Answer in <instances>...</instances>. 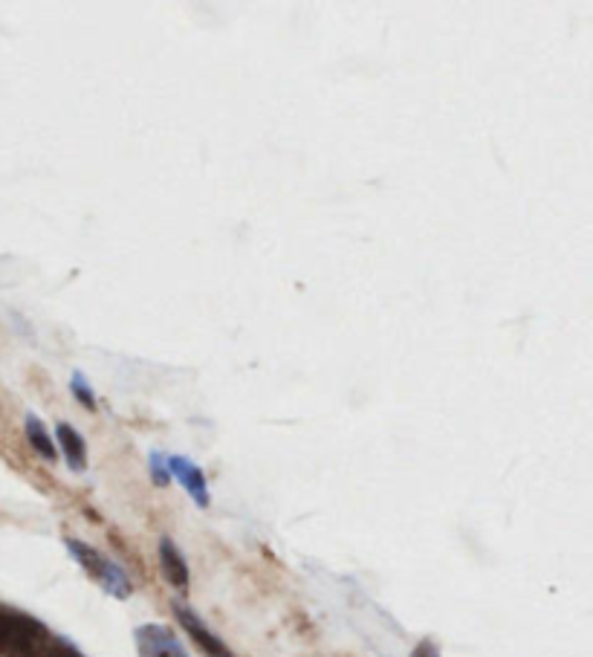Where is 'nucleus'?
Returning a JSON list of instances; mask_svg holds the SVG:
<instances>
[{
	"instance_id": "obj_2",
	"label": "nucleus",
	"mask_w": 593,
	"mask_h": 657,
	"mask_svg": "<svg viewBox=\"0 0 593 657\" xmlns=\"http://www.w3.org/2000/svg\"><path fill=\"white\" fill-rule=\"evenodd\" d=\"M67 551L70 556L76 559L81 568H85L90 577H93L99 585H102L111 597L116 599H125L130 597V580L128 573L122 571L119 565L113 563V559H108V556H102L96 547L85 545V542H78V539H67Z\"/></svg>"
},
{
	"instance_id": "obj_8",
	"label": "nucleus",
	"mask_w": 593,
	"mask_h": 657,
	"mask_svg": "<svg viewBox=\"0 0 593 657\" xmlns=\"http://www.w3.org/2000/svg\"><path fill=\"white\" fill-rule=\"evenodd\" d=\"M24 432H26V441H29V446H33L38 455H41L43 460H55L59 455H55V443H52L50 432H47V426H43V420L38 415H26L24 420Z\"/></svg>"
},
{
	"instance_id": "obj_9",
	"label": "nucleus",
	"mask_w": 593,
	"mask_h": 657,
	"mask_svg": "<svg viewBox=\"0 0 593 657\" xmlns=\"http://www.w3.org/2000/svg\"><path fill=\"white\" fill-rule=\"evenodd\" d=\"M70 391H73V397H76L81 406L96 412V391L90 389V382H87L85 374L73 371V377H70Z\"/></svg>"
},
{
	"instance_id": "obj_12",
	"label": "nucleus",
	"mask_w": 593,
	"mask_h": 657,
	"mask_svg": "<svg viewBox=\"0 0 593 657\" xmlns=\"http://www.w3.org/2000/svg\"><path fill=\"white\" fill-rule=\"evenodd\" d=\"M412 657H440L438 643H431V641H422V643H417V649L412 652Z\"/></svg>"
},
{
	"instance_id": "obj_4",
	"label": "nucleus",
	"mask_w": 593,
	"mask_h": 657,
	"mask_svg": "<svg viewBox=\"0 0 593 657\" xmlns=\"http://www.w3.org/2000/svg\"><path fill=\"white\" fill-rule=\"evenodd\" d=\"M174 615H177V620H180L182 629L189 632L191 641L198 643L200 652H203L206 657H238V655H232V649H229V646H226V643L220 641V637H217V634L212 632V629H209V626L203 623V620H200L191 608L180 606V603H174Z\"/></svg>"
},
{
	"instance_id": "obj_7",
	"label": "nucleus",
	"mask_w": 593,
	"mask_h": 657,
	"mask_svg": "<svg viewBox=\"0 0 593 657\" xmlns=\"http://www.w3.org/2000/svg\"><path fill=\"white\" fill-rule=\"evenodd\" d=\"M55 438H59L61 455H64V460H67V467L73 469V472H85L87 467L85 438H81V434H78L70 424L55 426Z\"/></svg>"
},
{
	"instance_id": "obj_1",
	"label": "nucleus",
	"mask_w": 593,
	"mask_h": 657,
	"mask_svg": "<svg viewBox=\"0 0 593 657\" xmlns=\"http://www.w3.org/2000/svg\"><path fill=\"white\" fill-rule=\"evenodd\" d=\"M47 629L35 617L0 608V655L7 657H38Z\"/></svg>"
},
{
	"instance_id": "obj_6",
	"label": "nucleus",
	"mask_w": 593,
	"mask_h": 657,
	"mask_svg": "<svg viewBox=\"0 0 593 657\" xmlns=\"http://www.w3.org/2000/svg\"><path fill=\"white\" fill-rule=\"evenodd\" d=\"M160 568H163L165 580L172 582L174 589H189V565L182 559L172 539H160Z\"/></svg>"
},
{
	"instance_id": "obj_10",
	"label": "nucleus",
	"mask_w": 593,
	"mask_h": 657,
	"mask_svg": "<svg viewBox=\"0 0 593 657\" xmlns=\"http://www.w3.org/2000/svg\"><path fill=\"white\" fill-rule=\"evenodd\" d=\"M151 476H154V481L160 487L168 484V467H165L163 452H151Z\"/></svg>"
},
{
	"instance_id": "obj_11",
	"label": "nucleus",
	"mask_w": 593,
	"mask_h": 657,
	"mask_svg": "<svg viewBox=\"0 0 593 657\" xmlns=\"http://www.w3.org/2000/svg\"><path fill=\"white\" fill-rule=\"evenodd\" d=\"M43 657H85L76 646H70V643H52L50 649L43 652Z\"/></svg>"
},
{
	"instance_id": "obj_5",
	"label": "nucleus",
	"mask_w": 593,
	"mask_h": 657,
	"mask_svg": "<svg viewBox=\"0 0 593 657\" xmlns=\"http://www.w3.org/2000/svg\"><path fill=\"white\" fill-rule=\"evenodd\" d=\"M165 467H168V476H174L186 487V493L194 498L198 507H209V487L203 469L194 467V464H191L189 458H182V455H172V458L165 460Z\"/></svg>"
},
{
	"instance_id": "obj_3",
	"label": "nucleus",
	"mask_w": 593,
	"mask_h": 657,
	"mask_svg": "<svg viewBox=\"0 0 593 657\" xmlns=\"http://www.w3.org/2000/svg\"><path fill=\"white\" fill-rule=\"evenodd\" d=\"M134 641H137L139 657H191L168 626H139Z\"/></svg>"
}]
</instances>
